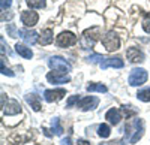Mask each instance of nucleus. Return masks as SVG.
Here are the masks:
<instances>
[{"label":"nucleus","instance_id":"30","mask_svg":"<svg viewBox=\"0 0 150 145\" xmlns=\"http://www.w3.org/2000/svg\"><path fill=\"white\" fill-rule=\"evenodd\" d=\"M11 3H12V0H2V9H3V11L8 9V8L11 6Z\"/></svg>","mask_w":150,"mask_h":145},{"label":"nucleus","instance_id":"3","mask_svg":"<svg viewBox=\"0 0 150 145\" xmlns=\"http://www.w3.org/2000/svg\"><path fill=\"white\" fill-rule=\"evenodd\" d=\"M48 64H50V67H51L53 70L62 72V74L71 72V69H72V66L66 62V60L62 58V57H51V58L48 60Z\"/></svg>","mask_w":150,"mask_h":145},{"label":"nucleus","instance_id":"19","mask_svg":"<svg viewBox=\"0 0 150 145\" xmlns=\"http://www.w3.org/2000/svg\"><path fill=\"white\" fill-rule=\"evenodd\" d=\"M87 91H99V93H105L107 91V87L105 85H102V84H93V82H90L89 85H87Z\"/></svg>","mask_w":150,"mask_h":145},{"label":"nucleus","instance_id":"33","mask_svg":"<svg viewBox=\"0 0 150 145\" xmlns=\"http://www.w3.org/2000/svg\"><path fill=\"white\" fill-rule=\"evenodd\" d=\"M77 144H78V145H90V142H87V141H84V139H78Z\"/></svg>","mask_w":150,"mask_h":145},{"label":"nucleus","instance_id":"4","mask_svg":"<svg viewBox=\"0 0 150 145\" xmlns=\"http://www.w3.org/2000/svg\"><path fill=\"white\" fill-rule=\"evenodd\" d=\"M102 43L107 48V51H116V50H119V46H120V39H119V36L114 32H108L104 36Z\"/></svg>","mask_w":150,"mask_h":145},{"label":"nucleus","instance_id":"14","mask_svg":"<svg viewBox=\"0 0 150 145\" xmlns=\"http://www.w3.org/2000/svg\"><path fill=\"white\" fill-rule=\"evenodd\" d=\"M105 120H108L111 124H119L120 120H122V112L117 108H111V109H108L107 114H105Z\"/></svg>","mask_w":150,"mask_h":145},{"label":"nucleus","instance_id":"25","mask_svg":"<svg viewBox=\"0 0 150 145\" xmlns=\"http://www.w3.org/2000/svg\"><path fill=\"white\" fill-rule=\"evenodd\" d=\"M143 30L146 33H150V14H147L143 20Z\"/></svg>","mask_w":150,"mask_h":145},{"label":"nucleus","instance_id":"11","mask_svg":"<svg viewBox=\"0 0 150 145\" xmlns=\"http://www.w3.org/2000/svg\"><path fill=\"white\" fill-rule=\"evenodd\" d=\"M102 69H108V67H114V69H122L125 66L123 60L120 57H110V58H105L102 63H99Z\"/></svg>","mask_w":150,"mask_h":145},{"label":"nucleus","instance_id":"24","mask_svg":"<svg viewBox=\"0 0 150 145\" xmlns=\"http://www.w3.org/2000/svg\"><path fill=\"white\" fill-rule=\"evenodd\" d=\"M27 5L30 8H44L45 0H27Z\"/></svg>","mask_w":150,"mask_h":145},{"label":"nucleus","instance_id":"2","mask_svg":"<svg viewBox=\"0 0 150 145\" xmlns=\"http://www.w3.org/2000/svg\"><path fill=\"white\" fill-rule=\"evenodd\" d=\"M147 78H149V75H147L146 69L135 67V69L131 70L128 82H129V85H132V87H140V85H143V84L147 81Z\"/></svg>","mask_w":150,"mask_h":145},{"label":"nucleus","instance_id":"27","mask_svg":"<svg viewBox=\"0 0 150 145\" xmlns=\"http://www.w3.org/2000/svg\"><path fill=\"white\" fill-rule=\"evenodd\" d=\"M123 112H125V115H126V118H131L132 115L137 114L135 109H131V106H123Z\"/></svg>","mask_w":150,"mask_h":145},{"label":"nucleus","instance_id":"12","mask_svg":"<svg viewBox=\"0 0 150 145\" xmlns=\"http://www.w3.org/2000/svg\"><path fill=\"white\" fill-rule=\"evenodd\" d=\"M18 112H21V106H20V103L17 100L12 99V100H8L6 105H3V114H6V115H15Z\"/></svg>","mask_w":150,"mask_h":145},{"label":"nucleus","instance_id":"29","mask_svg":"<svg viewBox=\"0 0 150 145\" xmlns=\"http://www.w3.org/2000/svg\"><path fill=\"white\" fill-rule=\"evenodd\" d=\"M2 74L3 75H8V76H14V72L9 70L8 67H5V63L3 62H2Z\"/></svg>","mask_w":150,"mask_h":145},{"label":"nucleus","instance_id":"1","mask_svg":"<svg viewBox=\"0 0 150 145\" xmlns=\"http://www.w3.org/2000/svg\"><path fill=\"white\" fill-rule=\"evenodd\" d=\"M125 130H126V138L129 139L131 144L138 142L141 139L143 133H144V123H143V120H140V118L131 120V121H128Z\"/></svg>","mask_w":150,"mask_h":145},{"label":"nucleus","instance_id":"9","mask_svg":"<svg viewBox=\"0 0 150 145\" xmlns=\"http://www.w3.org/2000/svg\"><path fill=\"white\" fill-rule=\"evenodd\" d=\"M66 94V91L63 88H59V90H45L44 91V99L50 103L57 102L60 99H63V96Z\"/></svg>","mask_w":150,"mask_h":145},{"label":"nucleus","instance_id":"31","mask_svg":"<svg viewBox=\"0 0 150 145\" xmlns=\"http://www.w3.org/2000/svg\"><path fill=\"white\" fill-rule=\"evenodd\" d=\"M101 145H125L123 141H111V142H107V144H101Z\"/></svg>","mask_w":150,"mask_h":145},{"label":"nucleus","instance_id":"32","mask_svg":"<svg viewBox=\"0 0 150 145\" xmlns=\"http://www.w3.org/2000/svg\"><path fill=\"white\" fill-rule=\"evenodd\" d=\"M60 144H62V145H72V142H71V138H63Z\"/></svg>","mask_w":150,"mask_h":145},{"label":"nucleus","instance_id":"6","mask_svg":"<svg viewBox=\"0 0 150 145\" xmlns=\"http://www.w3.org/2000/svg\"><path fill=\"white\" fill-rule=\"evenodd\" d=\"M77 42V36L71 32H63L57 36V45L59 46H63V48H68L71 45H74Z\"/></svg>","mask_w":150,"mask_h":145},{"label":"nucleus","instance_id":"13","mask_svg":"<svg viewBox=\"0 0 150 145\" xmlns=\"http://www.w3.org/2000/svg\"><path fill=\"white\" fill-rule=\"evenodd\" d=\"M126 55H128V58L131 60L132 63L144 62V54H143V51L138 50V48H129V50L126 51Z\"/></svg>","mask_w":150,"mask_h":145},{"label":"nucleus","instance_id":"16","mask_svg":"<svg viewBox=\"0 0 150 145\" xmlns=\"http://www.w3.org/2000/svg\"><path fill=\"white\" fill-rule=\"evenodd\" d=\"M53 30L51 29H45L44 32H42V34L39 36V41H38V42H39L41 45H50V43H51L53 42Z\"/></svg>","mask_w":150,"mask_h":145},{"label":"nucleus","instance_id":"18","mask_svg":"<svg viewBox=\"0 0 150 145\" xmlns=\"http://www.w3.org/2000/svg\"><path fill=\"white\" fill-rule=\"evenodd\" d=\"M15 51H17V54H20V55L24 57V58H32V57H33L32 50H30V48H27L26 45L17 43V45H15Z\"/></svg>","mask_w":150,"mask_h":145},{"label":"nucleus","instance_id":"21","mask_svg":"<svg viewBox=\"0 0 150 145\" xmlns=\"http://www.w3.org/2000/svg\"><path fill=\"white\" fill-rule=\"evenodd\" d=\"M110 133H111V130H110V127L107 124H101V126L98 127V135L101 136V138H108Z\"/></svg>","mask_w":150,"mask_h":145},{"label":"nucleus","instance_id":"23","mask_svg":"<svg viewBox=\"0 0 150 145\" xmlns=\"http://www.w3.org/2000/svg\"><path fill=\"white\" fill-rule=\"evenodd\" d=\"M53 132L56 135H62V132H63V129H62V126H60L59 118H53Z\"/></svg>","mask_w":150,"mask_h":145},{"label":"nucleus","instance_id":"22","mask_svg":"<svg viewBox=\"0 0 150 145\" xmlns=\"http://www.w3.org/2000/svg\"><path fill=\"white\" fill-rule=\"evenodd\" d=\"M6 32H8V34L11 36V38H18V36L21 34V32H18L15 29L14 24H8V26H6Z\"/></svg>","mask_w":150,"mask_h":145},{"label":"nucleus","instance_id":"15","mask_svg":"<svg viewBox=\"0 0 150 145\" xmlns=\"http://www.w3.org/2000/svg\"><path fill=\"white\" fill-rule=\"evenodd\" d=\"M20 38H23V41L26 42L27 45H33L35 42L39 41V36H38V33H35V32H29V30L21 32V36H20Z\"/></svg>","mask_w":150,"mask_h":145},{"label":"nucleus","instance_id":"10","mask_svg":"<svg viewBox=\"0 0 150 145\" xmlns=\"http://www.w3.org/2000/svg\"><path fill=\"white\" fill-rule=\"evenodd\" d=\"M38 20H39V15L33 11H24L21 14V21L27 27H33L35 24H38Z\"/></svg>","mask_w":150,"mask_h":145},{"label":"nucleus","instance_id":"7","mask_svg":"<svg viewBox=\"0 0 150 145\" xmlns=\"http://www.w3.org/2000/svg\"><path fill=\"white\" fill-rule=\"evenodd\" d=\"M99 105V99L95 97V96H87V97H83L78 102V108L81 111H92L95 108H98Z\"/></svg>","mask_w":150,"mask_h":145},{"label":"nucleus","instance_id":"5","mask_svg":"<svg viewBox=\"0 0 150 145\" xmlns=\"http://www.w3.org/2000/svg\"><path fill=\"white\" fill-rule=\"evenodd\" d=\"M99 33H101V29L99 27H93V29L86 30L84 34H83V45H84V48L93 46L96 39L99 38Z\"/></svg>","mask_w":150,"mask_h":145},{"label":"nucleus","instance_id":"28","mask_svg":"<svg viewBox=\"0 0 150 145\" xmlns=\"http://www.w3.org/2000/svg\"><path fill=\"white\" fill-rule=\"evenodd\" d=\"M78 102H80V97H78V96H72V97H69V99H68L66 105H68V106H72V105L78 103Z\"/></svg>","mask_w":150,"mask_h":145},{"label":"nucleus","instance_id":"26","mask_svg":"<svg viewBox=\"0 0 150 145\" xmlns=\"http://www.w3.org/2000/svg\"><path fill=\"white\" fill-rule=\"evenodd\" d=\"M105 60V57L104 55H99V54H95V55H90L89 57V62H92V63H102Z\"/></svg>","mask_w":150,"mask_h":145},{"label":"nucleus","instance_id":"20","mask_svg":"<svg viewBox=\"0 0 150 145\" xmlns=\"http://www.w3.org/2000/svg\"><path fill=\"white\" fill-rule=\"evenodd\" d=\"M137 97L141 102H150V88H143L137 93Z\"/></svg>","mask_w":150,"mask_h":145},{"label":"nucleus","instance_id":"17","mask_svg":"<svg viewBox=\"0 0 150 145\" xmlns=\"http://www.w3.org/2000/svg\"><path fill=\"white\" fill-rule=\"evenodd\" d=\"M26 102L33 108L35 111H41V99H39V96H36V94H29L26 96Z\"/></svg>","mask_w":150,"mask_h":145},{"label":"nucleus","instance_id":"8","mask_svg":"<svg viewBox=\"0 0 150 145\" xmlns=\"http://www.w3.org/2000/svg\"><path fill=\"white\" fill-rule=\"evenodd\" d=\"M47 79L53 84H66L71 81V76L68 74H62V72H57V70H53L47 75Z\"/></svg>","mask_w":150,"mask_h":145}]
</instances>
